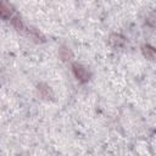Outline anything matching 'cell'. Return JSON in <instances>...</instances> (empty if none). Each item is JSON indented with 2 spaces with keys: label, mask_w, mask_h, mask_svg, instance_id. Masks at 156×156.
<instances>
[{
  "label": "cell",
  "mask_w": 156,
  "mask_h": 156,
  "mask_svg": "<svg viewBox=\"0 0 156 156\" xmlns=\"http://www.w3.org/2000/svg\"><path fill=\"white\" fill-rule=\"evenodd\" d=\"M72 71H73L76 78H77L78 80L83 82V83H84V82H88V79L90 78L89 71H88L84 66H82V65H79V63H77V62L72 65Z\"/></svg>",
  "instance_id": "1"
},
{
  "label": "cell",
  "mask_w": 156,
  "mask_h": 156,
  "mask_svg": "<svg viewBox=\"0 0 156 156\" xmlns=\"http://www.w3.org/2000/svg\"><path fill=\"white\" fill-rule=\"evenodd\" d=\"M108 41H110V44H111L112 46L118 48V46H122L126 40H124V37H122L121 34H112V35L110 37Z\"/></svg>",
  "instance_id": "4"
},
{
  "label": "cell",
  "mask_w": 156,
  "mask_h": 156,
  "mask_svg": "<svg viewBox=\"0 0 156 156\" xmlns=\"http://www.w3.org/2000/svg\"><path fill=\"white\" fill-rule=\"evenodd\" d=\"M143 52L150 60H152L155 57V49L152 46H150V45H143Z\"/></svg>",
  "instance_id": "6"
},
{
  "label": "cell",
  "mask_w": 156,
  "mask_h": 156,
  "mask_svg": "<svg viewBox=\"0 0 156 156\" xmlns=\"http://www.w3.org/2000/svg\"><path fill=\"white\" fill-rule=\"evenodd\" d=\"M13 10H12V6L9 5L7 2L5 1H0V16L4 17V18H9L11 17Z\"/></svg>",
  "instance_id": "3"
},
{
  "label": "cell",
  "mask_w": 156,
  "mask_h": 156,
  "mask_svg": "<svg viewBox=\"0 0 156 156\" xmlns=\"http://www.w3.org/2000/svg\"><path fill=\"white\" fill-rule=\"evenodd\" d=\"M11 22H12V24L17 28V29H22L23 28V24H22V21L18 18V17H15V18H12L11 20Z\"/></svg>",
  "instance_id": "7"
},
{
  "label": "cell",
  "mask_w": 156,
  "mask_h": 156,
  "mask_svg": "<svg viewBox=\"0 0 156 156\" xmlns=\"http://www.w3.org/2000/svg\"><path fill=\"white\" fill-rule=\"evenodd\" d=\"M58 55H60V57H61L63 61H69V60L72 58V56H73L72 51H71L67 46H61V49H60V51H58Z\"/></svg>",
  "instance_id": "5"
},
{
  "label": "cell",
  "mask_w": 156,
  "mask_h": 156,
  "mask_svg": "<svg viewBox=\"0 0 156 156\" xmlns=\"http://www.w3.org/2000/svg\"><path fill=\"white\" fill-rule=\"evenodd\" d=\"M38 93H39L40 96L44 98V99H50V98L52 96V91H51L50 87H49L48 84H45V83L38 84Z\"/></svg>",
  "instance_id": "2"
}]
</instances>
